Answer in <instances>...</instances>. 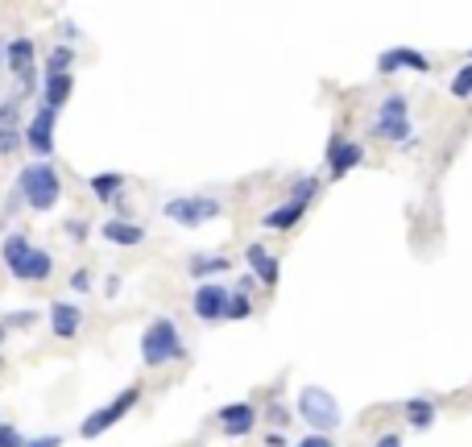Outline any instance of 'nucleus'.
Returning <instances> with one entry per match:
<instances>
[{
	"label": "nucleus",
	"mask_w": 472,
	"mask_h": 447,
	"mask_svg": "<svg viewBox=\"0 0 472 447\" xmlns=\"http://www.w3.org/2000/svg\"><path fill=\"white\" fill-rule=\"evenodd\" d=\"M369 133H373L377 141H389V146H398V149L419 146V133H414V124H411V100L402 96V92L381 96L377 116H373V124H369Z\"/></svg>",
	"instance_id": "1"
},
{
	"label": "nucleus",
	"mask_w": 472,
	"mask_h": 447,
	"mask_svg": "<svg viewBox=\"0 0 472 447\" xmlns=\"http://www.w3.org/2000/svg\"><path fill=\"white\" fill-rule=\"evenodd\" d=\"M4 266H9L12 278L21 282H46L54 274V257L46 249L29 244V236H9L4 241Z\"/></svg>",
	"instance_id": "2"
},
{
	"label": "nucleus",
	"mask_w": 472,
	"mask_h": 447,
	"mask_svg": "<svg viewBox=\"0 0 472 447\" xmlns=\"http://www.w3.org/2000/svg\"><path fill=\"white\" fill-rule=\"evenodd\" d=\"M17 195H21L34 212H50V207L59 204V195H62L59 170L50 166V162H34V166H25L21 174H17Z\"/></svg>",
	"instance_id": "3"
},
{
	"label": "nucleus",
	"mask_w": 472,
	"mask_h": 447,
	"mask_svg": "<svg viewBox=\"0 0 472 447\" xmlns=\"http://www.w3.org/2000/svg\"><path fill=\"white\" fill-rule=\"evenodd\" d=\"M182 336H179V323L174 319H154V323L146 327V336H141V361L149 364V369H162V364L170 361H182Z\"/></svg>",
	"instance_id": "4"
},
{
	"label": "nucleus",
	"mask_w": 472,
	"mask_h": 447,
	"mask_svg": "<svg viewBox=\"0 0 472 447\" xmlns=\"http://www.w3.org/2000/svg\"><path fill=\"white\" fill-rule=\"evenodd\" d=\"M299 419H303L311 431H336L344 423V414H340V402L327 394L324 386H303L299 389Z\"/></svg>",
	"instance_id": "5"
},
{
	"label": "nucleus",
	"mask_w": 472,
	"mask_h": 447,
	"mask_svg": "<svg viewBox=\"0 0 472 447\" xmlns=\"http://www.w3.org/2000/svg\"><path fill=\"white\" fill-rule=\"evenodd\" d=\"M137 402H141V386L121 389V394H116V398H112L108 406H100V411H92V414L84 419V423H79V439H100L104 431H112V427L121 423L124 414L133 411Z\"/></svg>",
	"instance_id": "6"
},
{
	"label": "nucleus",
	"mask_w": 472,
	"mask_h": 447,
	"mask_svg": "<svg viewBox=\"0 0 472 447\" xmlns=\"http://www.w3.org/2000/svg\"><path fill=\"white\" fill-rule=\"evenodd\" d=\"M220 199H212V195H179V199H166L162 204V216L174 220V224H182V228H204L207 220H220Z\"/></svg>",
	"instance_id": "7"
},
{
	"label": "nucleus",
	"mask_w": 472,
	"mask_h": 447,
	"mask_svg": "<svg viewBox=\"0 0 472 447\" xmlns=\"http://www.w3.org/2000/svg\"><path fill=\"white\" fill-rule=\"evenodd\" d=\"M364 162V146L361 141H348L344 133H332L327 137V179H344L352 170Z\"/></svg>",
	"instance_id": "8"
},
{
	"label": "nucleus",
	"mask_w": 472,
	"mask_h": 447,
	"mask_svg": "<svg viewBox=\"0 0 472 447\" xmlns=\"http://www.w3.org/2000/svg\"><path fill=\"white\" fill-rule=\"evenodd\" d=\"M54 121H59V108H50V104H42V108L29 116V124L21 129L25 137V146L34 149V154L50 157L54 154Z\"/></svg>",
	"instance_id": "9"
},
{
	"label": "nucleus",
	"mask_w": 472,
	"mask_h": 447,
	"mask_svg": "<svg viewBox=\"0 0 472 447\" xmlns=\"http://www.w3.org/2000/svg\"><path fill=\"white\" fill-rule=\"evenodd\" d=\"M398 71H414V75H431V59L414 46H389L377 59V75H398Z\"/></svg>",
	"instance_id": "10"
},
{
	"label": "nucleus",
	"mask_w": 472,
	"mask_h": 447,
	"mask_svg": "<svg viewBox=\"0 0 472 447\" xmlns=\"http://www.w3.org/2000/svg\"><path fill=\"white\" fill-rule=\"evenodd\" d=\"M34 59H37V50L29 37H12V42H4V62H9V71L17 75V84L21 87H34Z\"/></svg>",
	"instance_id": "11"
},
{
	"label": "nucleus",
	"mask_w": 472,
	"mask_h": 447,
	"mask_svg": "<svg viewBox=\"0 0 472 447\" xmlns=\"http://www.w3.org/2000/svg\"><path fill=\"white\" fill-rule=\"evenodd\" d=\"M216 419H220V431L228 439H244L257 423V406H249V402H228V406H220Z\"/></svg>",
	"instance_id": "12"
},
{
	"label": "nucleus",
	"mask_w": 472,
	"mask_h": 447,
	"mask_svg": "<svg viewBox=\"0 0 472 447\" xmlns=\"http://www.w3.org/2000/svg\"><path fill=\"white\" fill-rule=\"evenodd\" d=\"M195 319H204V323H220L224 319V307H228V291L220 286V282H204L199 291H195Z\"/></svg>",
	"instance_id": "13"
},
{
	"label": "nucleus",
	"mask_w": 472,
	"mask_h": 447,
	"mask_svg": "<svg viewBox=\"0 0 472 447\" xmlns=\"http://www.w3.org/2000/svg\"><path fill=\"white\" fill-rule=\"evenodd\" d=\"M79 327H84V315H79L75 302H62V299L50 302V331H54V339H75Z\"/></svg>",
	"instance_id": "14"
},
{
	"label": "nucleus",
	"mask_w": 472,
	"mask_h": 447,
	"mask_svg": "<svg viewBox=\"0 0 472 447\" xmlns=\"http://www.w3.org/2000/svg\"><path fill=\"white\" fill-rule=\"evenodd\" d=\"M244 261L253 266V274H257V282L261 286H278V278H282V266H278V257H269L266 253V244H249V253H244Z\"/></svg>",
	"instance_id": "15"
},
{
	"label": "nucleus",
	"mask_w": 472,
	"mask_h": 447,
	"mask_svg": "<svg viewBox=\"0 0 472 447\" xmlns=\"http://www.w3.org/2000/svg\"><path fill=\"white\" fill-rule=\"evenodd\" d=\"M100 236L112 244H121V249H133V244L146 241V228L141 224H133V220H108L104 228H100Z\"/></svg>",
	"instance_id": "16"
},
{
	"label": "nucleus",
	"mask_w": 472,
	"mask_h": 447,
	"mask_svg": "<svg viewBox=\"0 0 472 447\" xmlns=\"http://www.w3.org/2000/svg\"><path fill=\"white\" fill-rule=\"evenodd\" d=\"M307 207H311V204H303V199H286V204H282V207H274V212H266V216H261V224H266V228H278V232H286V228H294V224H299V220L307 216Z\"/></svg>",
	"instance_id": "17"
},
{
	"label": "nucleus",
	"mask_w": 472,
	"mask_h": 447,
	"mask_svg": "<svg viewBox=\"0 0 472 447\" xmlns=\"http://www.w3.org/2000/svg\"><path fill=\"white\" fill-rule=\"evenodd\" d=\"M75 92V75L71 71H46V104L50 108H62Z\"/></svg>",
	"instance_id": "18"
},
{
	"label": "nucleus",
	"mask_w": 472,
	"mask_h": 447,
	"mask_svg": "<svg viewBox=\"0 0 472 447\" xmlns=\"http://www.w3.org/2000/svg\"><path fill=\"white\" fill-rule=\"evenodd\" d=\"M187 269H191V278H212V274H228L232 261L224 253H195Z\"/></svg>",
	"instance_id": "19"
},
{
	"label": "nucleus",
	"mask_w": 472,
	"mask_h": 447,
	"mask_svg": "<svg viewBox=\"0 0 472 447\" xmlns=\"http://www.w3.org/2000/svg\"><path fill=\"white\" fill-rule=\"evenodd\" d=\"M402 414H406V423H411L414 431H427V427L436 423V402L431 398H411Z\"/></svg>",
	"instance_id": "20"
},
{
	"label": "nucleus",
	"mask_w": 472,
	"mask_h": 447,
	"mask_svg": "<svg viewBox=\"0 0 472 447\" xmlns=\"http://www.w3.org/2000/svg\"><path fill=\"white\" fill-rule=\"evenodd\" d=\"M92 191H96V199H104V204H116V195L124 191V174L104 170V174H96V179H92Z\"/></svg>",
	"instance_id": "21"
},
{
	"label": "nucleus",
	"mask_w": 472,
	"mask_h": 447,
	"mask_svg": "<svg viewBox=\"0 0 472 447\" xmlns=\"http://www.w3.org/2000/svg\"><path fill=\"white\" fill-rule=\"evenodd\" d=\"M448 92H452V96H456V100H472V59L464 62V67H460V71H456V75H452Z\"/></svg>",
	"instance_id": "22"
},
{
	"label": "nucleus",
	"mask_w": 472,
	"mask_h": 447,
	"mask_svg": "<svg viewBox=\"0 0 472 447\" xmlns=\"http://www.w3.org/2000/svg\"><path fill=\"white\" fill-rule=\"evenodd\" d=\"M315 195H319V179H315V174H299V179L291 182V199L315 204Z\"/></svg>",
	"instance_id": "23"
},
{
	"label": "nucleus",
	"mask_w": 472,
	"mask_h": 447,
	"mask_svg": "<svg viewBox=\"0 0 472 447\" xmlns=\"http://www.w3.org/2000/svg\"><path fill=\"white\" fill-rule=\"evenodd\" d=\"M253 315V302H249V291L228 294V307H224V319H249Z\"/></svg>",
	"instance_id": "24"
},
{
	"label": "nucleus",
	"mask_w": 472,
	"mask_h": 447,
	"mask_svg": "<svg viewBox=\"0 0 472 447\" xmlns=\"http://www.w3.org/2000/svg\"><path fill=\"white\" fill-rule=\"evenodd\" d=\"M71 62H75L71 46H54L50 50V59H46V71H71Z\"/></svg>",
	"instance_id": "25"
},
{
	"label": "nucleus",
	"mask_w": 472,
	"mask_h": 447,
	"mask_svg": "<svg viewBox=\"0 0 472 447\" xmlns=\"http://www.w3.org/2000/svg\"><path fill=\"white\" fill-rule=\"evenodd\" d=\"M0 447H25L21 431H17V427H9V423H0Z\"/></svg>",
	"instance_id": "26"
},
{
	"label": "nucleus",
	"mask_w": 472,
	"mask_h": 447,
	"mask_svg": "<svg viewBox=\"0 0 472 447\" xmlns=\"http://www.w3.org/2000/svg\"><path fill=\"white\" fill-rule=\"evenodd\" d=\"M37 323V311H12L4 319V327H34Z\"/></svg>",
	"instance_id": "27"
},
{
	"label": "nucleus",
	"mask_w": 472,
	"mask_h": 447,
	"mask_svg": "<svg viewBox=\"0 0 472 447\" xmlns=\"http://www.w3.org/2000/svg\"><path fill=\"white\" fill-rule=\"evenodd\" d=\"M294 447H336V443H332V439H327L324 431H311V435H307V439H299Z\"/></svg>",
	"instance_id": "28"
},
{
	"label": "nucleus",
	"mask_w": 472,
	"mask_h": 447,
	"mask_svg": "<svg viewBox=\"0 0 472 447\" xmlns=\"http://www.w3.org/2000/svg\"><path fill=\"white\" fill-rule=\"evenodd\" d=\"M71 286H75L79 294L92 291V278H87V269H75V274H71Z\"/></svg>",
	"instance_id": "29"
},
{
	"label": "nucleus",
	"mask_w": 472,
	"mask_h": 447,
	"mask_svg": "<svg viewBox=\"0 0 472 447\" xmlns=\"http://www.w3.org/2000/svg\"><path fill=\"white\" fill-rule=\"evenodd\" d=\"M25 447H62V435H37V439H25Z\"/></svg>",
	"instance_id": "30"
},
{
	"label": "nucleus",
	"mask_w": 472,
	"mask_h": 447,
	"mask_svg": "<svg viewBox=\"0 0 472 447\" xmlns=\"http://www.w3.org/2000/svg\"><path fill=\"white\" fill-rule=\"evenodd\" d=\"M373 447H402V435H398V431H386V435L377 439Z\"/></svg>",
	"instance_id": "31"
},
{
	"label": "nucleus",
	"mask_w": 472,
	"mask_h": 447,
	"mask_svg": "<svg viewBox=\"0 0 472 447\" xmlns=\"http://www.w3.org/2000/svg\"><path fill=\"white\" fill-rule=\"evenodd\" d=\"M261 443H266V447H286V443H291V439L282 435V431H269V435L261 439Z\"/></svg>",
	"instance_id": "32"
},
{
	"label": "nucleus",
	"mask_w": 472,
	"mask_h": 447,
	"mask_svg": "<svg viewBox=\"0 0 472 447\" xmlns=\"http://www.w3.org/2000/svg\"><path fill=\"white\" fill-rule=\"evenodd\" d=\"M67 232H71L75 241H84V236H87V224H84V220H71V224H67Z\"/></svg>",
	"instance_id": "33"
},
{
	"label": "nucleus",
	"mask_w": 472,
	"mask_h": 447,
	"mask_svg": "<svg viewBox=\"0 0 472 447\" xmlns=\"http://www.w3.org/2000/svg\"><path fill=\"white\" fill-rule=\"evenodd\" d=\"M4 336H9V327H4V323H0V344H4Z\"/></svg>",
	"instance_id": "34"
},
{
	"label": "nucleus",
	"mask_w": 472,
	"mask_h": 447,
	"mask_svg": "<svg viewBox=\"0 0 472 447\" xmlns=\"http://www.w3.org/2000/svg\"><path fill=\"white\" fill-rule=\"evenodd\" d=\"M0 59H4V46H0Z\"/></svg>",
	"instance_id": "35"
}]
</instances>
